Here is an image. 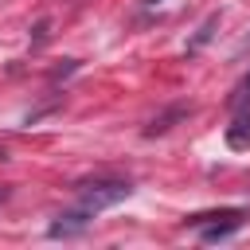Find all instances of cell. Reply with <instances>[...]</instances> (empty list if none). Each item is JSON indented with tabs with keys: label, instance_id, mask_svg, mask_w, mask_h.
<instances>
[{
	"label": "cell",
	"instance_id": "6da1fadb",
	"mask_svg": "<svg viewBox=\"0 0 250 250\" xmlns=\"http://www.w3.org/2000/svg\"><path fill=\"white\" fill-rule=\"evenodd\" d=\"M74 191H78V203L86 211H105V207H117L121 199H129L133 184L129 180H82Z\"/></svg>",
	"mask_w": 250,
	"mask_h": 250
},
{
	"label": "cell",
	"instance_id": "7a4b0ae2",
	"mask_svg": "<svg viewBox=\"0 0 250 250\" xmlns=\"http://www.w3.org/2000/svg\"><path fill=\"white\" fill-rule=\"evenodd\" d=\"M90 219H94V211H66V215H59L51 227H47V234L51 238H74V234H82L86 227H90Z\"/></svg>",
	"mask_w": 250,
	"mask_h": 250
},
{
	"label": "cell",
	"instance_id": "3957f363",
	"mask_svg": "<svg viewBox=\"0 0 250 250\" xmlns=\"http://www.w3.org/2000/svg\"><path fill=\"white\" fill-rule=\"evenodd\" d=\"M227 145L230 148H250V105L234 109V121L227 129Z\"/></svg>",
	"mask_w": 250,
	"mask_h": 250
},
{
	"label": "cell",
	"instance_id": "277c9868",
	"mask_svg": "<svg viewBox=\"0 0 250 250\" xmlns=\"http://www.w3.org/2000/svg\"><path fill=\"white\" fill-rule=\"evenodd\" d=\"M188 113H191V105H184V102H180V105H172V109H164L160 117H152V121L145 125V137H160V133H168V129H172L180 117H188Z\"/></svg>",
	"mask_w": 250,
	"mask_h": 250
},
{
	"label": "cell",
	"instance_id": "5b68a950",
	"mask_svg": "<svg viewBox=\"0 0 250 250\" xmlns=\"http://www.w3.org/2000/svg\"><path fill=\"white\" fill-rule=\"evenodd\" d=\"M219 20H223V16H219V12H211V16H207V20L199 23V31H195V35L188 39V51H199L203 43H211V35H215V27H219Z\"/></svg>",
	"mask_w": 250,
	"mask_h": 250
},
{
	"label": "cell",
	"instance_id": "8992f818",
	"mask_svg": "<svg viewBox=\"0 0 250 250\" xmlns=\"http://www.w3.org/2000/svg\"><path fill=\"white\" fill-rule=\"evenodd\" d=\"M242 105H250V74L234 86V94H230V109H242Z\"/></svg>",
	"mask_w": 250,
	"mask_h": 250
},
{
	"label": "cell",
	"instance_id": "52a82bcc",
	"mask_svg": "<svg viewBox=\"0 0 250 250\" xmlns=\"http://www.w3.org/2000/svg\"><path fill=\"white\" fill-rule=\"evenodd\" d=\"M74 70H78V59H66V66H59V70H55L51 78L59 82V78H66V74H74Z\"/></svg>",
	"mask_w": 250,
	"mask_h": 250
},
{
	"label": "cell",
	"instance_id": "ba28073f",
	"mask_svg": "<svg viewBox=\"0 0 250 250\" xmlns=\"http://www.w3.org/2000/svg\"><path fill=\"white\" fill-rule=\"evenodd\" d=\"M246 51H250V39H246V43H242V47H238V55H246Z\"/></svg>",
	"mask_w": 250,
	"mask_h": 250
},
{
	"label": "cell",
	"instance_id": "9c48e42d",
	"mask_svg": "<svg viewBox=\"0 0 250 250\" xmlns=\"http://www.w3.org/2000/svg\"><path fill=\"white\" fill-rule=\"evenodd\" d=\"M4 199H8V188H0V203H4Z\"/></svg>",
	"mask_w": 250,
	"mask_h": 250
},
{
	"label": "cell",
	"instance_id": "30bf717a",
	"mask_svg": "<svg viewBox=\"0 0 250 250\" xmlns=\"http://www.w3.org/2000/svg\"><path fill=\"white\" fill-rule=\"evenodd\" d=\"M145 4H160V0H145Z\"/></svg>",
	"mask_w": 250,
	"mask_h": 250
},
{
	"label": "cell",
	"instance_id": "8fae6325",
	"mask_svg": "<svg viewBox=\"0 0 250 250\" xmlns=\"http://www.w3.org/2000/svg\"><path fill=\"white\" fill-rule=\"evenodd\" d=\"M0 160H4V148H0Z\"/></svg>",
	"mask_w": 250,
	"mask_h": 250
}]
</instances>
